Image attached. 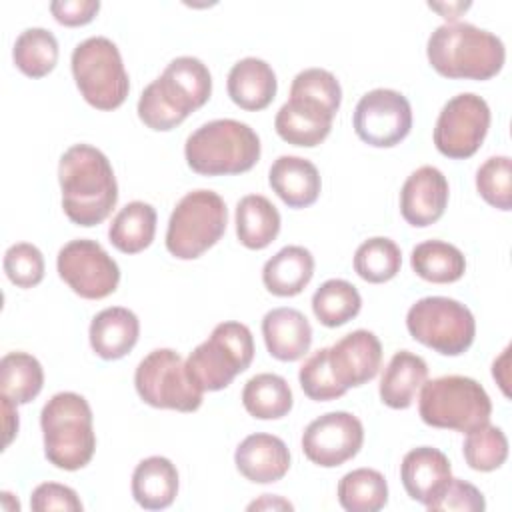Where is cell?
Returning <instances> with one entry per match:
<instances>
[{
    "instance_id": "32",
    "label": "cell",
    "mask_w": 512,
    "mask_h": 512,
    "mask_svg": "<svg viewBox=\"0 0 512 512\" xmlns=\"http://www.w3.org/2000/svg\"><path fill=\"white\" fill-rule=\"evenodd\" d=\"M44 386V370L28 352H8L0 360V394L16 404L32 402Z\"/></svg>"
},
{
    "instance_id": "18",
    "label": "cell",
    "mask_w": 512,
    "mask_h": 512,
    "mask_svg": "<svg viewBox=\"0 0 512 512\" xmlns=\"http://www.w3.org/2000/svg\"><path fill=\"white\" fill-rule=\"evenodd\" d=\"M400 480L406 494L428 508L442 496L452 480L450 460L434 446L412 448L402 458Z\"/></svg>"
},
{
    "instance_id": "41",
    "label": "cell",
    "mask_w": 512,
    "mask_h": 512,
    "mask_svg": "<svg viewBox=\"0 0 512 512\" xmlns=\"http://www.w3.org/2000/svg\"><path fill=\"white\" fill-rule=\"evenodd\" d=\"M44 256L30 242H16L4 252V272L18 288L38 286L44 278Z\"/></svg>"
},
{
    "instance_id": "17",
    "label": "cell",
    "mask_w": 512,
    "mask_h": 512,
    "mask_svg": "<svg viewBox=\"0 0 512 512\" xmlns=\"http://www.w3.org/2000/svg\"><path fill=\"white\" fill-rule=\"evenodd\" d=\"M448 196L446 176L436 166H420L402 184L400 214L410 226H430L442 218Z\"/></svg>"
},
{
    "instance_id": "37",
    "label": "cell",
    "mask_w": 512,
    "mask_h": 512,
    "mask_svg": "<svg viewBox=\"0 0 512 512\" xmlns=\"http://www.w3.org/2000/svg\"><path fill=\"white\" fill-rule=\"evenodd\" d=\"M466 440L462 444V454L466 464L478 472H492L500 468L508 458V438L502 428L482 424L470 432H466Z\"/></svg>"
},
{
    "instance_id": "21",
    "label": "cell",
    "mask_w": 512,
    "mask_h": 512,
    "mask_svg": "<svg viewBox=\"0 0 512 512\" xmlns=\"http://www.w3.org/2000/svg\"><path fill=\"white\" fill-rule=\"evenodd\" d=\"M262 336L270 356L282 362H294L310 350L312 326L300 310L280 306L264 314Z\"/></svg>"
},
{
    "instance_id": "9",
    "label": "cell",
    "mask_w": 512,
    "mask_h": 512,
    "mask_svg": "<svg viewBox=\"0 0 512 512\" xmlns=\"http://www.w3.org/2000/svg\"><path fill=\"white\" fill-rule=\"evenodd\" d=\"M72 76L82 98L98 110L124 104L130 80L118 46L106 36H90L76 44L70 58Z\"/></svg>"
},
{
    "instance_id": "34",
    "label": "cell",
    "mask_w": 512,
    "mask_h": 512,
    "mask_svg": "<svg viewBox=\"0 0 512 512\" xmlns=\"http://www.w3.org/2000/svg\"><path fill=\"white\" fill-rule=\"evenodd\" d=\"M362 308V296L358 288L342 278H330L322 282L312 294V312L320 324L328 328L342 326L358 316Z\"/></svg>"
},
{
    "instance_id": "46",
    "label": "cell",
    "mask_w": 512,
    "mask_h": 512,
    "mask_svg": "<svg viewBox=\"0 0 512 512\" xmlns=\"http://www.w3.org/2000/svg\"><path fill=\"white\" fill-rule=\"evenodd\" d=\"M270 508L272 510H292L294 506L276 494H262L260 500H254L252 504H248V510H270Z\"/></svg>"
},
{
    "instance_id": "25",
    "label": "cell",
    "mask_w": 512,
    "mask_h": 512,
    "mask_svg": "<svg viewBox=\"0 0 512 512\" xmlns=\"http://www.w3.org/2000/svg\"><path fill=\"white\" fill-rule=\"evenodd\" d=\"M426 378H428L426 360L410 350H398L382 372L380 386H378L380 400L388 408L404 410L412 406Z\"/></svg>"
},
{
    "instance_id": "44",
    "label": "cell",
    "mask_w": 512,
    "mask_h": 512,
    "mask_svg": "<svg viewBox=\"0 0 512 512\" xmlns=\"http://www.w3.org/2000/svg\"><path fill=\"white\" fill-rule=\"evenodd\" d=\"M100 10L98 0H54L50 2L52 16L64 26H82L94 20Z\"/></svg>"
},
{
    "instance_id": "15",
    "label": "cell",
    "mask_w": 512,
    "mask_h": 512,
    "mask_svg": "<svg viewBox=\"0 0 512 512\" xmlns=\"http://www.w3.org/2000/svg\"><path fill=\"white\" fill-rule=\"evenodd\" d=\"M300 444L310 462L322 468H336L360 452L364 426L352 412H326L306 426Z\"/></svg>"
},
{
    "instance_id": "16",
    "label": "cell",
    "mask_w": 512,
    "mask_h": 512,
    "mask_svg": "<svg viewBox=\"0 0 512 512\" xmlns=\"http://www.w3.org/2000/svg\"><path fill=\"white\" fill-rule=\"evenodd\" d=\"M328 364L340 386L354 388L370 382L382 364V344L370 330H354L328 348Z\"/></svg>"
},
{
    "instance_id": "1",
    "label": "cell",
    "mask_w": 512,
    "mask_h": 512,
    "mask_svg": "<svg viewBox=\"0 0 512 512\" xmlns=\"http://www.w3.org/2000/svg\"><path fill=\"white\" fill-rule=\"evenodd\" d=\"M58 182L64 214L78 226H98L118 202L112 164L102 150L90 144H74L60 156Z\"/></svg>"
},
{
    "instance_id": "27",
    "label": "cell",
    "mask_w": 512,
    "mask_h": 512,
    "mask_svg": "<svg viewBox=\"0 0 512 512\" xmlns=\"http://www.w3.org/2000/svg\"><path fill=\"white\" fill-rule=\"evenodd\" d=\"M132 496L146 510L168 508L178 496V470L164 456L140 460L132 472Z\"/></svg>"
},
{
    "instance_id": "12",
    "label": "cell",
    "mask_w": 512,
    "mask_h": 512,
    "mask_svg": "<svg viewBox=\"0 0 512 512\" xmlns=\"http://www.w3.org/2000/svg\"><path fill=\"white\" fill-rule=\"evenodd\" d=\"M488 128V102L474 92H462L442 106L432 138L440 154L452 160H464L478 152Z\"/></svg>"
},
{
    "instance_id": "45",
    "label": "cell",
    "mask_w": 512,
    "mask_h": 512,
    "mask_svg": "<svg viewBox=\"0 0 512 512\" xmlns=\"http://www.w3.org/2000/svg\"><path fill=\"white\" fill-rule=\"evenodd\" d=\"M2 414H4V432H6V438H4V446L8 448L10 442L14 440V436L18 434V412H16V402H12L10 398L2 396Z\"/></svg>"
},
{
    "instance_id": "19",
    "label": "cell",
    "mask_w": 512,
    "mask_h": 512,
    "mask_svg": "<svg viewBox=\"0 0 512 512\" xmlns=\"http://www.w3.org/2000/svg\"><path fill=\"white\" fill-rule=\"evenodd\" d=\"M234 464L246 480L256 484H270L286 476L290 468V450L282 438L256 432L238 444L234 452Z\"/></svg>"
},
{
    "instance_id": "8",
    "label": "cell",
    "mask_w": 512,
    "mask_h": 512,
    "mask_svg": "<svg viewBox=\"0 0 512 512\" xmlns=\"http://www.w3.org/2000/svg\"><path fill=\"white\" fill-rule=\"evenodd\" d=\"M226 224L224 198L214 190H192L178 200L170 214L166 250L180 260H194L222 238Z\"/></svg>"
},
{
    "instance_id": "11",
    "label": "cell",
    "mask_w": 512,
    "mask_h": 512,
    "mask_svg": "<svg viewBox=\"0 0 512 512\" xmlns=\"http://www.w3.org/2000/svg\"><path fill=\"white\" fill-rule=\"evenodd\" d=\"M134 386L146 404L178 412L198 410L204 396L188 376L186 362L172 348L148 352L136 366Z\"/></svg>"
},
{
    "instance_id": "29",
    "label": "cell",
    "mask_w": 512,
    "mask_h": 512,
    "mask_svg": "<svg viewBox=\"0 0 512 512\" xmlns=\"http://www.w3.org/2000/svg\"><path fill=\"white\" fill-rule=\"evenodd\" d=\"M156 234V210L152 204L128 202L112 218L108 228L110 244L124 254H138L148 248Z\"/></svg>"
},
{
    "instance_id": "28",
    "label": "cell",
    "mask_w": 512,
    "mask_h": 512,
    "mask_svg": "<svg viewBox=\"0 0 512 512\" xmlns=\"http://www.w3.org/2000/svg\"><path fill=\"white\" fill-rule=\"evenodd\" d=\"M236 236L242 246L262 250L272 244L280 232V212L262 194H246L236 204Z\"/></svg>"
},
{
    "instance_id": "42",
    "label": "cell",
    "mask_w": 512,
    "mask_h": 512,
    "mask_svg": "<svg viewBox=\"0 0 512 512\" xmlns=\"http://www.w3.org/2000/svg\"><path fill=\"white\" fill-rule=\"evenodd\" d=\"M486 508L484 494L470 482L452 478L442 496L428 506V510H456V512H482Z\"/></svg>"
},
{
    "instance_id": "40",
    "label": "cell",
    "mask_w": 512,
    "mask_h": 512,
    "mask_svg": "<svg viewBox=\"0 0 512 512\" xmlns=\"http://www.w3.org/2000/svg\"><path fill=\"white\" fill-rule=\"evenodd\" d=\"M298 380L304 394L314 402H328L346 394V388L336 382L330 370L328 348H320L304 360L298 372Z\"/></svg>"
},
{
    "instance_id": "20",
    "label": "cell",
    "mask_w": 512,
    "mask_h": 512,
    "mask_svg": "<svg viewBox=\"0 0 512 512\" xmlns=\"http://www.w3.org/2000/svg\"><path fill=\"white\" fill-rule=\"evenodd\" d=\"M268 184L288 208L312 206L322 188L318 168L302 156L282 154L268 170Z\"/></svg>"
},
{
    "instance_id": "23",
    "label": "cell",
    "mask_w": 512,
    "mask_h": 512,
    "mask_svg": "<svg viewBox=\"0 0 512 512\" xmlns=\"http://www.w3.org/2000/svg\"><path fill=\"white\" fill-rule=\"evenodd\" d=\"M230 100L242 110L256 112L264 110L276 96L278 80L272 66L256 56L238 60L226 80Z\"/></svg>"
},
{
    "instance_id": "35",
    "label": "cell",
    "mask_w": 512,
    "mask_h": 512,
    "mask_svg": "<svg viewBox=\"0 0 512 512\" xmlns=\"http://www.w3.org/2000/svg\"><path fill=\"white\" fill-rule=\"evenodd\" d=\"M58 52L56 36L48 28L32 26L18 34L12 48V58L22 74L30 78H42L54 70Z\"/></svg>"
},
{
    "instance_id": "36",
    "label": "cell",
    "mask_w": 512,
    "mask_h": 512,
    "mask_svg": "<svg viewBox=\"0 0 512 512\" xmlns=\"http://www.w3.org/2000/svg\"><path fill=\"white\" fill-rule=\"evenodd\" d=\"M402 266V252L398 244L386 236L364 240L354 252V272L370 282L382 284L392 280Z\"/></svg>"
},
{
    "instance_id": "30",
    "label": "cell",
    "mask_w": 512,
    "mask_h": 512,
    "mask_svg": "<svg viewBox=\"0 0 512 512\" xmlns=\"http://www.w3.org/2000/svg\"><path fill=\"white\" fill-rule=\"evenodd\" d=\"M412 270L428 282L450 284L464 276L466 258L462 250L444 240H424L412 248Z\"/></svg>"
},
{
    "instance_id": "2",
    "label": "cell",
    "mask_w": 512,
    "mask_h": 512,
    "mask_svg": "<svg viewBox=\"0 0 512 512\" xmlns=\"http://www.w3.org/2000/svg\"><path fill=\"white\" fill-rule=\"evenodd\" d=\"M212 94L208 66L196 56H178L138 98V118L152 130L166 132L202 108Z\"/></svg>"
},
{
    "instance_id": "7",
    "label": "cell",
    "mask_w": 512,
    "mask_h": 512,
    "mask_svg": "<svg viewBox=\"0 0 512 512\" xmlns=\"http://www.w3.org/2000/svg\"><path fill=\"white\" fill-rule=\"evenodd\" d=\"M254 358V338L242 322H220L212 334L200 342L186 360V370L192 382L202 392L226 388Z\"/></svg>"
},
{
    "instance_id": "3",
    "label": "cell",
    "mask_w": 512,
    "mask_h": 512,
    "mask_svg": "<svg viewBox=\"0 0 512 512\" xmlns=\"http://www.w3.org/2000/svg\"><path fill=\"white\" fill-rule=\"evenodd\" d=\"M430 66L446 78L490 80L506 60L504 42L470 22H446L426 42Z\"/></svg>"
},
{
    "instance_id": "5",
    "label": "cell",
    "mask_w": 512,
    "mask_h": 512,
    "mask_svg": "<svg viewBox=\"0 0 512 512\" xmlns=\"http://www.w3.org/2000/svg\"><path fill=\"white\" fill-rule=\"evenodd\" d=\"M186 164L202 176L242 174L260 160L258 134L240 120L218 118L198 126L184 144Z\"/></svg>"
},
{
    "instance_id": "47",
    "label": "cell",
    "mask_w": 512,
    "mask_h": 512,
    "mask_svg": "<svg viewBox=\"0 0 512 512\" xmlns=\"http://www.w3.org/2000/svg\"><path fill=\"white\" fill-rule=\"evenodd\" d=\"M430 8H434V10H438L448 22H456V18H458V12H462V10H466L468 6H470V2H466V4H462V2H456V4H434V2H430L428 4Z\"/></svg>"
},
{
    "instance_id": "33",
    "label": "cell",
    "mask_w": 512,
    "mask_h": 512,
    "mask_svg": "<svg viewBox=\"0 0 512 512\" xmlns=\"http://www.w3.org/2000/svg\"><path fill=\"white\" fill-rule=\"evenodd\" d=\"M336 494L348 512H378L388 502V482L374 468H356L340 478Z\"/></svg>"
},
{
    "instance_id": "38",
    "label": "cell",
    "mask_w": 512,
    "mask_h": 512,
    "mask_svg": "<svg viewBox=\"0 0 512 512\" xmlns=\"http://www.w3.org/2000/svg\"><path fill=\"white\" fill-rule=\"evenodd\" d=\"M290 96L314 102L336 116L342 102V88L332 72L324 68H306L294 76Z\"/></svg>"
},
{
    "instance_id": "13",
    "label": "cell",
    "mask_w": 512,
    "mask_h": 512,
    "mask_svg": "<svg viewBox=\"0 0 512 512\" xmlns=\"http://www.w3.org/2000/svg\"><path fill=\"white\" fill-rule=\"evenodd\" d=\"M56 268L72 292L86 300L110 296L120 282V268L116 260L90 238L66 242L56 256Z\"/></svg>"
},
{
    "instance_id": "6",
    "label": "cell",
    "mask_w": 512,
    "mask_h": 512,
    "mask_svg": "<svg viewBox=\"0 0 512 512\" xmlns=\"http://www.w3.org/2000/svg\"><path fill=\"white\" fill-rule=\"evenodd\" d=\"M418 412L428 426L470 432L490 422L492 402L478 380L448 374L422 384Z\"/></svg>"
},
{
    "instance_id": "26",
    "label": "cell",
    "mask_w": 512,
    "mask_h": 512,
    "mask_svg": "<svg viewBox=\"0 0 512 512\" xmlns=\"http://www.w3.org/2000/svg\"><path fill=\"white\" fill-rule=\"evenodd\" d=\"M314 274V256L304 246H284L262 268V282L274 296L300 294Z\"/></svg>"
},
{
    "instance_id": "10",
    "label": "cell",
    "mask_w": 512,
    "mask_h": 512,
    "mask_svg": "<svg viewBox=\"0 0 512 512\" xmlns=\"http://www.w3.org/2000/svg\"><path fill=\"white\" fill-rule=\"evenodd\" d=\"M410 336L444 356L464 354L476 336V320L466 304L448 296L416 300L406 314Z\"/></svg>"
},
{
    "instance_id": "24",
    "label": "cell",
    "mask_w": 512,
    "mask_h": 512,
    "mask_svg": "<svg viewBox=\"0 0 512 512\" xmlns=\"http://www.w3.org/2000/svg\"><path fill=\"white\" fill-rule=\"evenodd\" d=\"M90 346L104 360L124 358L138 342L140 320L124 306L100 310L90 322Z\"/></svg>"
},
{
    "instance_id": "43",
    "label": "cell",
    "mask_w": 512,
    "mask_h": 512,
    "mask_svg": "<svg viewBox=\"0 0 512 512\" xmlns=\"http://www.w3.org/2000/svg\"><path fill=\"white\" fill-rule=\"evenodd\" d=\"M30 508L34 512H50V510H66V512H82V502L70 486L58 482H42L32 490Z\"/></svg>"
},
{
    "instance_id": "39",
    "label": "cell",
    "mask_w": 512,
    "mask_h": 512,
    "mask_svg": "<svg viewBox=\"0 0 512 512\" xmlns=\"http://www.w3.org/2000/svg\"><path fill=\"white\" fill-rule=\"evenodd\" d=\"M476 190L494 208H512V162L508 156H490L476 170Z\"/></svg>"
},
{
    "instance_id": "31",
    "label": "cell",
    "mask_w": 512,
    "mask_h": 512,
    "mask_svg": "<svg viewBox=\"0 0 512 512\" xmlns=\"http://www.w3.org/2000/svg\"><path fill=\"white\" fill-rule=\"evenodd\" d=\"M242 404L246 412L258 420H278L292 410L294 396L286 378L272 372H260L244 384Z\"/></svg>"
},
{
    "instance_id": "14",
    "label": "cell",
    "mask_w": 512,
    "mask_h": 512,
    "mask_svg": "<svg viewBox=\"0 0 512 512\" xmlns=\"http://www.w3.org/2000/svg\"><path fill=\"white\" fill-rule=\"evenodd\" d=\"M352 126L362 142L376 148H390L408 136L412 128V106L398 90L374 88L358 100Z\"/></svg>"
},
{
    "instance_id": "4",
    "label": "cell",
    "mask_w": 512,
    "mask_h": 512,
    "mask_svg": "<svg viewBox=\"0 0 512 512\" xmlns=\"http://www.w3.org/2000/svg\"><path fill=\"white\" fill-rule=\"evenodd\" d=\"M44 456L60 470L84 468L96 450L92 408L76 392L54 394L40 412Z\"/></svg>"
},
{
    "instance_id": "22",
    "label": "cell",
    "mask_w": 512,
    "mask_h": 512,
    "mask_svg": "<svg viewBox=\"0 0 512 512\" xmlns=\"http://www.w3.org/2000/svg\"><path fill=\"white\" fill-rule=\"evenodd\" d=\"M332 120L334 116L322 106L290 96L276 112L274 128L284 142L314 148L330 134Z\"/></svg>"
}]
</instances>
